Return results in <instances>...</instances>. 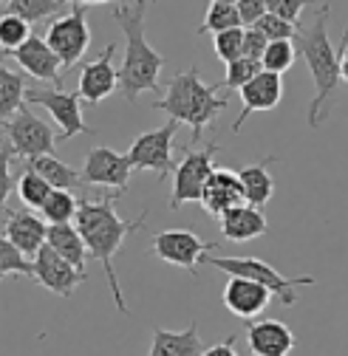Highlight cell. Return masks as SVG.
<instances>
[{"label":"cell","instance_id":"cell-41","mask_svg":"<svg viewBox=\"0 0 348 356\" xmlns=\"http://www.w3.org/2000/svg\"><path fill=\"white\" fill-rule=\"evenodd\" d=\"M337 51H340V63H342V79L348 82V29H345V34H342V46H340Z\"/></svg>","mask_w":348,"mask_h":356},{"label":"cell","instance_id":"cell-20","mask_svg":"<svg viewBox=\"0 0 348 356\" xmlns=\"http://www.w3.org/2000/svg\"><path fill=\"white\" fill-rule=\"evenodd\" d=\"M221 300H224V305L232 311L235 317L252 323L260 311L269 305L272 291L264 289V286H258V283H252V280H244V277H230L227 286H224Z\"/></svg>","mask_w":348,"mask_h":356},{"label":"cell","instance_id":"cell-26","mask_svg":"<svg viewBox=\"0 0 348 356\" xmlns=\"http://www.w3.org/2000/svg\"><path fill=\"white\" fill-rule=\"evenodd\" d=\"M26 167L31 170V172H37V175H42L46 181L54 187V190H77V187H82L85 181H82V172H77L74 167H68L65 161H60L57 156H40V159H31V161H26Z\"/></svg>","mask_w":348,"mask_h":356},{"label":"cell","instance_id":"cell-17","mask_svg":"<svg viewBox=\"0 0 348 356\" xmlns=\"http://www.w3.org/2000/svg\"><path fill=\"white\" fill-rule=\"evenodd\" d=\"M3 57H12L29 76L40 79V82H54V88L63 85V63L60 57L52 51V46L46 42V37L40 34H31V40L26 42L23 49L12 51V54H3Z\"/></svg>","mask_w":348,"mask_h":356},{"label":"cell","instance_id":"cell-31","mask_svg":"<svg viewBox=\"0 0 348 356\" xmlns=\"http://www.w3.org/2000/svg\"><path fill=\"white\" fill-rule=\"evenodd\" d=\"M31 23H26L17 15H3L0 20V46H3V54H12L17 49H23L31 40Z\"/></svg>","mask_w":348,"mask_h":356},{"label":"cell","instance_id":"cell-6","mask_svg":"<svg viewBox=\"0 0 348 356\" xmlns=\"http://www.w3.org/2000/svg\"><path fill=\"white\" fill-rule=\"evenodd\" d=\"M6 130V161H31L40 156H54V147L60 142V133L52 130L49 122L31 113V108H20L9 122H3Z\"/></svg>","mask_w":348,"mask_h":356},{"label":"cell","instance_id":"cell-25","mask_svg":"<svg viewBox=\"0 0 348 356\" xmlns=\"http://www.w3.org/2000/svg\"><path fill=\"white\" fill-rule=\"evenodd\" d=\"M74 9V0H6L3 15H17L26 23H40L46 17H63Z\"/></svg>","mask_w":348,"mask_h":356},{"label":"cell","instance_id":"cell-16","mask_svg":"<svg viewBox=\"0 0 348 356\" xmlns=\"http://www.w3.org/2000/svg\"><path fill=\"white\" fill-rule=\"evenodd\" d=\"M238 97H241L244 111H241L238 119L232 122V127H230L232 133H241L244 122H246L252 113L278 108V102L283 99V76H278V74H272V71H260L252 82H246V85L241 88Z\"/></svg>","mask_w":348,"mask_h":356},{"label":"cell","instance_id":"cell-35","mask_svg":"<svg viewBox=\"0 0 348 356\" xmlns=\"http://www.w3.org/2000/svg\"><path fill=\"white\" fill-rule=\"evenodd\" d=\"M212 49L219 54L221 63H235L244 57V29H232V31H224V34H215L212 40Z\"/></svg>","mask_w":348,"mask_h":356},{"label":"cell","instance_id":"cell-36","mask_svg":"<svg viewBox=\"0 0 348 356\" xmlns=\"http://www.w3.org/2000/svg\"><path fill=\"white\" fill-rule=\"evenodd\" d=\"M252 29H258V31L264 34L269 42H278V40H292V42H294V37H297V31H300V26L286 23V20L275 17V15L260 17V20H258V26H252Z\"/></svg>","mask_w":348,"mask_h":356},{"label":"cell","instance_id":"cell-21","mask_svg":"<svg viewBox=\"0 0 348 356\" xmlns=\"http://www.w3.org/2000/svg\"><path fill=\"white\" fill-rule=\"evenodd\" d=\"M219 227H221V235L227 241L246 243V241H255L260 235H267L269 232V220H267L264 209H255L249 204H241V207L227 209L219 218Z\"/></svg>","mask_w":348,"mask_h":356},{"label":"cell","instance_id":"cell-19","mask_svg":"<svg viewBox=\"0 0 348 356\" xmlns=\"http://www.w3.org/2000/svg\"><path fill=\"white\" fill-rule=\"evenodd\" d=\"M241 204H246V195H244V184H241L238 172L215 167V172L209 175V181H207V187H204L201 207H204L209 215L221 218L227 209L241 207Z\"/></svg>","mask_w":348,"mask_h":356},{"label":"cell","instance_id":"cell-8","mask_svg":"<svg viewBox=\"0 0 348 356\" xmlns=\"http://www.w3.org/2000/svg\"><path fill=\"white\" fill-rule=\"evenodd\" d=\"M176 130H179V122L167 119L161 127L139 133L127 147V159L134 164V170L156 172L159 184L173 178V170H176V164H173V139H176Z\"/></svg>","mask_w":348,"mask_h":356},{"label":"cell","instance_id":"cell-22","mask_svg":"<svg viewBox=\"0 0 348 356\" xmlns=\"http://www.w3.org/2000/svg\"><path fill=\"white\" fill-rule=\"evenodd\" d=\"M201 353H204V345H201V334H198L196 320L184 331H167L159 325L153 328L148 356H201Z\"/></svg>","mask_w":348,"mask_h":356},{"label":"cell","instance_id":"cell-10","mask_svg":"<svg viewBox=\"0 0 348 356\" xmlns=\"http://www.w3.org/2000/svg\"><path fill=\"white\" fill-rule=\"evenodd\" d=\"M219 246L201 241L196 232L190 229H164L159 235H153V254L170 266H179L187 269L193 277H198V263H204V257Z\"/></svg>","mask_w":348,"mask_h":356},{"label":"cell","instance_id":"cell-1","mask_svg":"<svg viewBox=\"0 0 348 356\" xmlns=\"http://www.w3.org/2000/svg\"><path fill=\"white\" fill-rule=\"evenodd\" d=\"M119 198H122L119 193H108L102 198H79V215L74 220V227L79 229L85 246H88V254L94 260H100L102 272L108 277V289H111L113 302H116V311H122V314L127 317L130 311H127L125 294L119 289V277L113 272V257L122 249V243L127 241V235L145 229L148 209H142L139 218H134V220H122L116 215Z\"/></svg>","mask_w":348,"mask_h":356},{"label":"cell","instance_id":"cell-37","mask_svg":"<svg viewBox=\"0 0 348 356\" xmlns=\"http://www.w3.org/2000/svg\"><path fill=\"white\" fill-rule=\"evenodd\" d=\"M267 6H269V15L300 26V12L306 9V0H267Z\"/></svg>","mask_w":348,"mask_h":356},{"label":"cell","instance_id":"cell-23","mask_svg":"<svg viewBox=\"0 0 348 356\" xmlns=\"http://www.w3.org/2000/svg\"><path fill=\"white\" fill-rule=\"evenodd\" d=\"M275 153L260 159L255 164H246L238 170V178L244 184V195H246V204L255 207V209H264L269 204V198L275 195V178L269 175V164H275Z\"/></svg>","mask_w":348,"mask_h":356},{"label":"cell","instance_id":"cell-24","mask_svg":"<svg viewBox=\"0 0 348 356\" xmlns=\"http://www.w3.org/2000/svg\"><path fill=\"white\" fill-rule=\"evenodd\" d=\"M49 246L68 260L74 269L85 272V257H88V246H85L79 229L74 224H60V227H49Z\"/></svg>","mask_w":348,"mask_h":356},{"label":"cell","instance_id":"cell-29","mask_svg":"<svg viewBox=\"0 0 348 356\" xmlns=\"http://www.w3.org/2000/svg\"><path fill=\"white\" fill-rule=\"evenodd\" d=\"M15 193H17V198H20L23 207H29V209H42V207H46V201L52 198L54 187H52L42 175H37V172H31L29 167H23V172L17 175Z\"/></svg>","mask_w":348,"mask_h":356},{"label":"cell","instance_id":"cell-40","mask_svg":"<svg viewBox=\"0 0 348 356\" xmlns=\"http://www.w3.org/2000/svg\"><path fill=\"white\" fill-rule=\"evenodd\" d=\"M235 342H238V337H235V334H230V337H224L221 342H215V345L204 348V353H201V356H238Z\"/></svg>","mask_w":348,"mask_h":356},{"label":"cell","instance_id":"cell-4","mask_svg":"<svg viewBox=\"0 0 348 356\" xmlns=\"http://www.w3.org/2000/svg\"><path fill=\"white\" fill-rule=\"evenodd\" d=\"M219 82H204L198 76V68L190 65L187 71H179L167 82L164 97L153 102L156 111H164L170 119L179 124H190V142H198L204 130L215 122L224 108H230L227 97H219Z\"/></svg>","mask_w":348,"mask_h":356},{"label":"cell","instance_id":"cell-7","mask_svg":"<svg viewBox=\"0 0 348 356\" xmlns=\"http://www.w3.org/2000/svg\"><path fill=\"white\" fill-rule=\"evenodd\" d=\"M91 6H97V3H91V0H74V9L68 15L52 20L46 34H42L52 46V51L60 57L63 68H77L91 46V26H88Z\"/></svg>","mask_w":348,"mask_h":356},{"label":"cell","instance_id":"cell-5","mask_svg":"<svg viewBox=\"0 0 348 356\" xmlns=\"http://www.w3.org/2000/svg\"><path fill=\"white\" fill-rule=\"evenodd\" d=\"M204 266H212V269H221L230 277H244L252 280L258 286H264L272 291V297H278L283 305H297V289L300 286H315L317 277L303 275V277H283L275 266H269L260 257H219V254H207Z\"/></svg>","mask_w":348,"mask_h":356},{"label":"cell","instance_id":"cell-2","mask_svg":"<svg viewBox=\"0 0 348 356\" xmlns=\"http://www.w3.org/2000/svg\"><path fill=\"white\" fill-rule=\"evenodd\" d=\"M113 20L125 34V60L119 68V91L127 102H136L139 94H161V68H164V54H159L150 42L145 40V15H148V0L139 3H111Z\"/></svg>","mask_w":348,"mask_h":356},{"label":"cell","instance_id":"cell-28","mask_svg":"<svg viewBox=\"0 0 348 356\" xmlns=\"http://www.w3.org/2000/svg\"><path fill=\"white\" fill-rule=\"evenodd\" d=\"M241 15H238V3H230V0H212L207 6L204 23L198 26L196 34H224L232 29H241Z\"/></svg>","mask_w":348,"mask_h":356},{"label":"cell","instance_id":"cell-38","mask_svg":"<svg viewBox=\"0 0 348 356\" xmlns=\"http://www.w3.org/2000/svg\"><path fill=\"white\" fill-rule=\"evenodd\" d=\"M267 49H269V40L260 34L258 29H244V57L246 60H264V54H267Z\"/></svg>","mask_w":348,"mask_h":356},{"label":"cell","instance_id":"cell-9","mask_svg":"<svg viewBox=\"0 0 348 356\" xmlns=\"http://www.w3.org/2000/svg\"><path fill=\"white\" fill-rule=\"evenodd\" d=\"M215 153L219 142H209L204 150H190L173 170V193H170V209H182L184 204L198 201L204 195V187L209 175L215 172Z\"/></svg>","mask_w":348,"mask_h":356},{"label":"cell","instance_id":"cell-27","mask_svg":"<svg viewBox=\"0 0 348 356\" xmlns=\"http://www.w3.org/2000/svg\"><path fill=\"white\" fill-rule=\"evenodd\" d=\"M26 76L3 65V71H0V116H3V122H9L26 105Z\"/></svg>","mask_w":348,"mask_h":356},{"label":"cell","instance_id":"cell-13","mask_svg":"<svg viewBox=\"0 0 348 356\" xmlns=\"http://www.w3.org/2000/svg\"><path fill=\"white\" fill-rule=\"evenodd\" d=\"M3 238L9 243H15L26 257H37L49 243V224L42 218H37L34 212L26 209H15L9 204H3Z\"/></svg>","mask_w":348,"mask_h":356},{"label":"cell","instance_id":"cell-39","mask_svg":"<svg viewBox=\"0 0 348 356\" xmlns=\"http://www.w3.org/2000/svg\"><path fill=\"white\" fill-rule=\"evenodd\" d=\"M238 15H241V23L252 29L258 26L260 17L269 15V6H267V0H238Z\"/></svg>","mask_w":348,"mask_h":356},{"label":"cell","instance_id":"cell-18","mask_svg":"<svg viewBox=\"0 0 348 356\" xmlns=\"http://www.w3.org/2000/svg\"><path fill=\"white\" fill-rule=\"evenodd\" d=\"M246 342L255 356H289L297 345L292 328L280 320H258L246 325Z\"/></svg>","mask_w":348,"mask_h":356},{"label":"cell","instance_id":"cell-3","mask_svg":"<svg viewBox=\"0 0 348 356\" xmlns=\"http://www.w3.org/2000/svg\"><path fill=\"white\" fill-rule=\"evenodd\" d=\"M329 12L331 3H320L315 12L312 26H300L294 37L297 57H303L312 79H315V97L309 102V127L317 130L329 119V99L337 91V85L342 82V63L340 51L331 46L329 37Z\"/></svg>","mask_w":348,"mask_h":356},{"label":"cell","instance_id":"cell-32","mask_svg":"<svg viewBox=\"0 0 348 356\" xmlns=\"http://www.w3.org/2000/svg\"><path fill=\"white\" fill-rule=\"evenodd\" d=\"M0 275L3 277H12V275H20L26 280H34V260H29L15 243H9L6 238L0 241Z\"/></svg>","mask_w":348,"mask_h":356},{"label":"cell","instance_id":"cell-33","mask_svg":"<svg viewBox=\"0 0 348 356\" xmlns=\"http://www.w3.org/2000/svg\"><path fill=\"white\" fill-rule=\"evenodd\" d=\"M297 60V49H294V42L292 40H278V42H269V49L264 54V71H272L278 76H283Z\"/></svg>","mask_w":348,"mask_h":356},{"label":"cell","instance_id":"cell-11","mask_svg":"<svg viewBox=\"0 0 348 356\" xmlns=\"http://www.w3.org/2000/svg\"><path fill=\"white\" fill-rule=\"evenodd\" d=\"M26 102L49 111V116L60 124V142L74 139L79 133H88V124L82 119L79 94H68L63 88H29Z\"/></svg>","mask_w":348,"mask_h":356},{"label":"cell","instance_id":"cell-30","mask_svg":"<svg viewBox=\"0 0 348 356\" xmlns=\"http://www.w3.org/2000/svg\"><path fill=\"white\" fill-rule=\"evenodd\" d=\"M40 212H42V220H49V227L71 224V220H77V215H79V198L68 190H54Z\"/></svg>","mask_w":348,"mask_h":356},{"label":"cell","instance_id":"cell-15","mask_svg":"<svg viewBox=\"0 0 348 356\" xmlns=\"http://www.w3.org/2000/svg\"><path fill=\"white\" fill-rule=\"evenodd\" d=\"M113 54H116V46H113V42H108V46L102 49V54L94 63H88L82 68L79 88H77V94H79L82 102L100 105L119 88V71L113 65Z\"/></svg>","mask_w":348,"mask_h":356},{"label":"cell","instance_id":"cell-14","mask_svg":"<svg viewBox=\"0 0 348 356\" xmlns=\"http://www.w3.org/2000/svg\"><path fill=\"white\" fill-rule=\"evenodd\" d=\"M88 280V275L74 269L68 260H63L49 243L37 257H34V283H40L42 289H49L57 297H71L77 286H82Z\"/></svg>","mask_w":348,"mask_h":356},{"label":"cell","instance_id":"cell-34","mask_svg":"<svg viewBox=\"0 0 348 356\" xmlns=\"http://www.w3.org/2000/svg\"><path fill=\"white\" fill-rule=\"evenodd\" d=\"M260 71H264V63L241 57V60H235V63H230V65H227V76L219 82V88H230V91H241V88H244L246 82H252V79H255Z\"/></svg>","mask_w":348,"mask_h":356},{"label":"cell","instance_id":"cell-12","mask_svg":"<svg viewBox=\"0 0 348 356\" xmlns=\"http://www.w3.org/2000/svg\"><path fill=\"white\" fill-rule=\"evenodd\" d=\"M130 170H134V164H130L127 153H116L111 147H91V153L85 156V164H82V181L97 187H111L113 193L125 195Z\"/></svg>","mask_w":348,"mask_h":356}]
</instances>
